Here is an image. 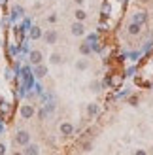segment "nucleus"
<instances>
[{
	"mask_svg": "<svg viewBox=\"0 0 153 155\" xmlns=\"http://www.w3.org/2000/svg\"><path fill=\"white\" fill-rule=\"evenodd\" d=\"M104 85L112 87L113 91H116V89H121V85H123V76H121V74H110V76L104 80Z\"/></svg>",
	"mask_w": 153,
	"mask_h": 155,
	"instance_id": "f257e3e1",
	"label": "nucleus"
},
{
	"mask_svg": "<svg viewBox=\"0 0 153 155\" xmlns=\"http://www.w3.org/2000/svg\"><path fill=\"white\" fill-rule=\"evenodd\" d=\"M70 32H72V36H76V38L85 36V23H83V21H74L72 25H70Z\"/></svg>",
	"mask_w": 153,
	"mask_h": 155,
	"instance_id": "f03ea898",
	"label": "nucleus"
},
{
	"mask_svg": "<svg viewBox=\"0 0 153 155\" xmlns=\"http://www.w3.org/2000/svg\"><path fill=\"white\" fill-rule=\"evenodd\" d=\"M19 114H21L23 119H32L34 114H36V110H34L32 104H23V106L19 108Z\"/></svg>",
	"mask_w": 153,
	"mask_h": 155,
	"instance_id": "7ed1b4c3",
	"label": "nucleus"
},
{
	"mask_svg": "<svg viewBox=\"0 0 153 155\" xmlns=\"http://www.w3.org/2000/svg\"><path fill=\"white\" fill-rule=\"evenodd\" d=\"M15 142H17L19 146L30 144V133H28V130H19V133L15 134Z\"/></svg>",
	"mask_w": 153,
	"mask_h": 155,
	"instance_id": "20e7f679",
	"label": "nucleus"
},
{
	"mask_svg": "<svg viewBox=\"0 0 153 155\" xmlns=\"http://www.w3.org/2000/svg\"><path fill=\"white\" fill-rule=\"evenodd\" d=\"M44 40H45V44H47V45H55L57 40H59V32H57L55 28H51V30H47V32L44 34Z\"/></svg>",
	"mask_w": 153,
	"mask_h": 155,
	"instance_id": "39448f33",
	"label": "nucleus"
},
{
	"mask_svg": "<svg viewBox=\"0 0 153 155\" xmlns=\"http://www.w3.org/2000/svg\"><path fill=\"white\" fill-rule=\"evenodd\" d=\"M28 59H30V63H32V64L36 66V64H40L42 61H44V53H42L40 49H34V51H30Z\"/></svg>",
	"mask_w": 153,
	"mask_h": 155,
	"instance_id": "423d86ee",
	"label": "nucleus"
},
{
	"mask_svg": "<svg viewBox=\"0 0 153 155\" xmlns=\"http://www.w3.org/2000/svg\"><path fill=\"white\" fill-rule=\"evenodd\" d=\"M132 21H134V23H138V25H144V23H148V12H144V10H136Z\"/></svg>",
	"mask_w": 153,
	"mask_h": 155,
	"instance_id": "0eeeda50",
	"label": "nucleus"
},
{
	"mask_svg": "<svg viewBox=\"0 0 153 155\" xmlns=\"http://www.w3.org/2000/svg\"><path fill=\"white\" fill-rule=\"evenodd\" d=\"M60 134L63 136H72L74 134V125L72 123H68V121H64V123H60Z\"/></svg>",
	"mask_w": 153,
	"mask_h": 155,
	"instance_id": "6e6552de",
	"label": "nucleus"
},
{
	"mask_svg": "<svg viewBox=\"0 0 153 155\" xmlns=\"http://www.w3.org/2000/svg\"><path fill=\"white\" fill-rule=\"evenodd\" d=\"M127 32L131 34V36H138L142 32V25H138V23H129V27H127Z\"/></svg>",
	"mask_w": 153,
	"mask_h": 155,
	"instance_id": "1a4fd4ad",
	"label": "nucleus"
},
{
	"mask_svg": "<svg viewBox=\"0 0 153 155\" xmlns=\"http://www.w3.org/2000/svg\"><path fill=\"white\" fill-rule=\"evenodd\" d=\"M34 76H36V78H45V76H47V66H45L44 63L36 64V68H34Z\"/></svg>",
	"mask_w": 153,
	"mask_h": 155,
	"instance_id": "9d476101",
	"label": "nucleus"
},
{
	"mask_svg": "<svg viewBox=\"0 0 153 155\" xmlns=\"http://www.w3.org/2000/svg\"><path fill=\"white\" fill-rule=\"evenodd\" d=\"M23 155H40V148H38L36 144H27Z\"/></svg>",
	"mask_w": 153,
	"mask_h": 155,
	"instance_id": "9b49d317",
	"label": "nucleus"
},
{
	"mask_svg": "<svg viewBox=\"0 0 153 155\" xmlns=\"http://www.w3.org/2000/svg\"><path fill=\"white\" fill-rule=\"evenodd\" d=\"M98 112H100V106H98L96 102H91L87 106V115L89 117H95V115H98Z\"/></svg>",
	"mask_w": 153,
	"mask_h": 155,
	"instance_id": "f8f14e48",
	"label": "nucleus"
},
{
	"mask_svg": "<svg viewBox=\"0 0 153 155\" xmlns=\"http://www.w3.org/2000/svg\"><path fill=\"white\" fill-rule=\"evenodd\" d=\"M28 30H30V40H40V38L44 36L40 27H30Z\"/></svg>",
	"mask_w": 153,
	"mask_h": 155,
	"instance_id": "ddd939ff",
	"label": "nucleus"
},
{
	"mask_svg": "<svg viewBox=\"0 0 153 155\" xmlns=\"http://www.w3.org/2000/svg\"><path fill=\"white\" fill-rule=\"evenodd\" d=\"M74 17H76V21H83V23H85V19H87V12L83 10V8H78V10L74 12Z\"/></svg>",
	"mask_w": 153,
	"mask_h": 155,
	"instance_id": "4468645a",
	"label": "nucleus"
},
{
	"mask_svg": "<svg viewBox=\"0 0 153 155\" xmlns=\"http://www.w3.org/2000/svg\"><path fill=\"white\" fill-rule=\"evenodd\" d=\"M49 63L51 64H63V55H60V53H51V55H49Z\"/></svg>",
	"mask_w": 153,
	"mask_h": 155,
	"instance_id": "2eb2a0df",
	"label": "nucleus"
},
{
	"mask_svg": "<svg viewBox=\"0 0 153 155\" xmlns=\"http://www.w3.org/2000/svg\"><path fill=\"white\" fill-rule=\"evenodd\" d=\"M76 68H78V70H87V68H89V61L87 59H80L78 63H76Z\"/></svg>",
	"mask_w": 153,
	"mask_h": 155,
	"instance_id": "dca6fc26",
	"label": "nucleus"
},
{
	"mask_svg": "<svg viewBox=\"0 0 153 155\" xmlns=\"http://www.w3.org/2000/svg\"><path fill=\"white\" fill-rule=\"evenodd\" d=\"M91 51H93V49H91V44H81L80 45V53H81L83 57H87Z\"/></svg>",
	"mask_w": 153,
	"mask_h": 155,
	"instance_id": "f3484780",
	"label": "nucleus"
},
{
	"mask_svg": "<svg viewBox=\"0 0 153 155\" xmlns=\"http://www.w3.org/2000/svg\"><path fill=\"white\" fill-rule=\"evenodd\" d=\"M23 12H25V10H23L21 6H13V10H11V15H13V17H21V15H23Z\"/></svg>",
	"mask_w": 153,
	"mask_h": 155,
	"instance_id": "a211bd4d",
	"label": "nucleus"
},
{
	"mask_svg": "<svg viewBox=\"0 0 153 155\" xmlns=\"http://www.w3.org/2000/svg\"><path fill=\"white\" fill-rule=\"evenodd\" d=\"M91 89H93L95 93H98V91L102 89V83L100 81H93V83H91Z\"/></svg>",
	"mask_w": 153,
	"mask_h": 155,
	"instance_id": "6ab92c4d",
	"label": "nucleus"
},
{
	"mask_svg": "<svg viewBox=\"0 0 153 155\" xmlns=\"http://www.w3.org/2000/svg\"><path fill=\"white\" fill-rule=\"evenodd\" d=\"M129 104H131V106H138V97H136V95L129 97Z\"/></svg>",
	"mask_w": 153,
	"mask_h": 155,
	"instance_id": "aec40b11",
	"label": "nucleus"
},
{
	"mask_svg": "<svg viewBox=\"0 0 153 155\" xmlns=\"http://www.w3.org/2000/svg\"><path fill=\"white\" fill-rule=\"evenodd\" d=\"M47 21H49V23H57V15H55V13H51L49 17H47Z\"/></svg>",
	"mask_w": 153,
	"mask_h": 155,
	"instance_id": "412c9836",
	"label": "nucleus"
},
{
	"mask_svg": "<svg viewBox=\"0 0 153 155\" xmlns=\"http://www.w3.org/2000/svg\"><path fill=\"white\" fill-rule=\"evenodd\" d=\"M91 148H93V144H91V142H87V144H83V150H85V151H91Z\"/></svg>",
	"mask_w": 153,
	"mask_h": 155,
	"instance_id": "4be33fe9",
	"label": "nucleus"
},
{
	"mask_svg": "<svg viewBox=\"0 0 153 155\" xmlns=\"http://www.w3.org/2000/svg\"><path fill=\"white\" fill-rule=\"evenodd\" d=\"M0 155H6V144L0 142Z\"/></svg>",
	"mask_w": 153,
	"mask_h": 155,
	"instance_id": "5701e85b",
	"label": "nucleus"
},
{
	"mask_svg": "<svg viewBox=\"0 0 153 155\" xmlns=\"http://www.w3.org/2000/svg\"><path fill=\"white\" fill-rule=\"evenodd\" d=\"M134 155H148V151H146V150H136Z\"/></svg>",
	"mask_w": 153,
	"mask_h": 155,
	"instance_id": "b1692460",
	"label": "nucleus"
},
{
	"mask_svg": "<svg viewBox=\"0 0 153 155\" xmlns=\"http://www.w3.org/2000/svg\"><path fill=\"white\" fill-rule=\"evenodd\" d=\"M74 2L78 4V6H83V4H85V0H74Z\"/></svg>",
	"mask_w": 153,
	"mask_h": 155,
	"instance_id": "393cba45",
	"label": "nucleus"
},
{
	"mask_svg": "<svg viewBox=\"0 0 153 155\" xmlns=\"http://www.w3.org/2000/svg\"><path fill=\"white\" fill-rule=\"evenodd\" d=\"M6 2H8V0H0V6H6Z\"/></svg>",
	"mask_w": 153,
	"mask_h": 155,
	"instance_id": "a878e982",
	"label": "nucleus"
},
{
	"mask_svg": "<svg viewBox=\"0 0 153 155\" xmlns=\"http://www.w3.org/2000/svg\"><path fill=\"white\" fill-rule=\"evenodd\" d=\"M13 155H23V153H21V151H15V153H13Z\"/></svg>",
	"mask_w": 153,
	"mask_h": 155,
	"instance_id": "bb28decb",
	"label": "nucleus"
}]
</instances>
